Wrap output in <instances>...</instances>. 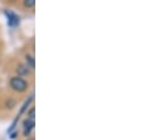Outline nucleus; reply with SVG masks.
I'll list each match as a JSON object with an SVG mask.
<instances>
[{
  "mask_svg": "<svg viewBox=\"0 0 152 140\" xmlns=\"http://www.w3.org/2000/svg\"><path fill=\"white\" fill-rule=\"evenodd\" d=\"M10 86H11L14 91H17V92H24V91L27 90L28 84H27V81L24 80L21 77H13V78H11V80H10Z\"/></svg>",
  "mask_w": 152,
  "mask_h": 140,
  "instance_id": "nucleus-1",
  "label": "nucleus"
},
{
  "mask_svg": "<svg viewBox=\"0 0 152 140\" xmlns=\"http://www.w3.org/2000/svg\"><path fill=\"white\" fill-rule=\"evenodd\" d=\"M33 127H34V120L26 119L24 121V134L25 136H28L31 133V131L33 130Z\"/></svg>",
  "mask_w": 152,
  "mask_h": 140,
  "instance_id": "nucleus-2",
  "label": "nucleus"
},
{
  "mask_svg": "<svg viewBox=\"0 0 152 140\" xmlns=\"http://www.w3.org/2000/svg\"><path fill=\"white\" fill-rule=\"evenodd\" d=\"M6 15L8 18V24L11 26H14V25H18L19 24V18L14 13H12L11 11H6Z\"/></svg>",
  "mask_w": 152,
  "mask_h": 140,
  "instance_id": "nucleus-3",
  "label": "nucleus"
},
{
  "mask_svg": "<svg viewBox=\"0 0 152 140\" xmlns=\"http://www.w3.org/2000/svg\"><path fill=\"white\" fill-rule=\"evenodd\" d=\"M17 72H18L19 75H27L30 73V70H28V67L26 65H19L17 67Z\"/></svg>",
  "mask_w": 152,
  "mask_h": 140,
  "instance_id": "nucleus-4",
  "label": "nucleus"
},
{
  "mask_svg": "<svg viewBox=\"0 0 152 140\" xmlns=\"http://www.w3.org/2000/svg\"><path fill=\"white\" fill-rule=\"evenodd\" d=\"M25 59H26V66H27L28 69H34V65H36L34 58H33L32 55H26Z\"/></svg>",
  "mask_w": 152,
  "mask_h": 140,
  "instance_id": "nucleus-5",
  "label": "nucleus"
},
{
  "mask_svg": "<svg viewBox=\"0 0 152 140\" xmlns=\"http://www.w3.org/2000/svg\"><path fill=\"white\" fill-rule=\"evenodd\" d=\"M32 98H33V97L31 96V97L28 98V100H26V101H25V104H24V106H23V107H21V109H20V113L18 114V118H19V117H20V115H21V114H23V113L25 112V109H26V107H27V106H28V104L31 103V100H32Z\"/></svg>",
  "mask_w": 152,
  "mask_h": 140,
  "instance_id": "nucleus-6",
  "label": "nucleus"
},
{
  "mask_svg": "<svg viewBox=\"0 0 152 140\" xmlns=\"http://www.w3.org/2000/svg\"><path fill=\"white\" fill-rule=\"evenodd\" d=\"M24 5H25L26 7H33V6L36 5V1H34V0H25V1H24Z\"/></svg>",
  "mask_w": 152,
  "mask_h": 140,
  "instance_id": "nucleus-7",
  "label": "nucleus"
},
{
  "mask_svg": "<svg viewBox=\"0 0 152 140\" xmlns=\"http://www.w3.org/2000/svg\"><path fill=\"white\" fill-rule=\"evenodd\" d=\"M28 119L34 120V108H31V109L28 111Z\"/></svg>",
  "mask_w": 152,
  "mask_h": 140,
  "instance_id": "nucleus-8",
  "label": "nucleus"
}]
</instances>
